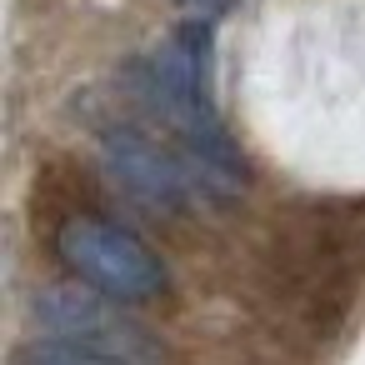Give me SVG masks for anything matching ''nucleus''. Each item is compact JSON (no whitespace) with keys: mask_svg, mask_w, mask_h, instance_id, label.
I'll return each instance as SVG.
<instances>
[{"mask_svg":"<svg viewBox=\"0 0 365 365\" xmlns=\"http://www.w3.org/2000/svg\"><path fill=\"white\" fill-rule=\"evenodd\" d=\"M56 250L86 285H96L125 305L155 300L165 290V265L150 255V245L101 215H71L56 230Z\"/></svg>","mask_w":365,"mask_h":365,"instance_id":"f257e3e1","label":"nucleus"},{"mask_svg":"<svg viewBox=\"0 0 365 365\" xmlns=\"http://www.w3.org/2000/svg\"><path fill=\"white\" fill-rule=\"evenodd\" d=\"M120 305L125 300H115L96 285H51L31 300V315L46 335L91 345V350L110 355L115 365H160V345L135 320H125Z\"/></svg>","mask_w":365,"mask_h":365,"instance_id":"f03ea898","label":"nucleus"},{"mask_svg":"<svg viewBox=\"0 0 365 365\" xmlns=\"http://www.w3.org/2000/svg\"><path fill=\"white\" fill-rule=\"evenodd\" d=\"M101 160L106 170L150 210H180L190 200V175L180 165V155H170L160 140L120 125V130H106L101 140Z\"/></svg>","mask_w":365,"mask_h":365,"instance_id":"7ed1b4c3","label":"nucleus"},{"mask_svg":"<svg viewBox=\"0 0 365 365\" xmlns=\"http://www.w3.org/2000/svg\"><path fill=\"white\" fill-rule=\"evenodd\" d=\"M21 365H115V360L101 355V350H91V345L46 335V340H31V345L21 350Z\"/></svg>","mask_w":365,"mask_h":365,"instance_id":"20e7f679","label":"nucleus"},{"mask_svg":"<svg viewBox=\"0 0 365 365\" xmlns=\"http://www.w3.org/2000/svg\"><path fill=\"white\" fill-rule=\"evenodd\" d=\"M185 11H195L200 21H215V16H230L235 11V0H180Z\"/></svg>","mask_w":365,"mask_h":365,"instance_id":"39448f33","label":"nucleus"}]
</instances>
